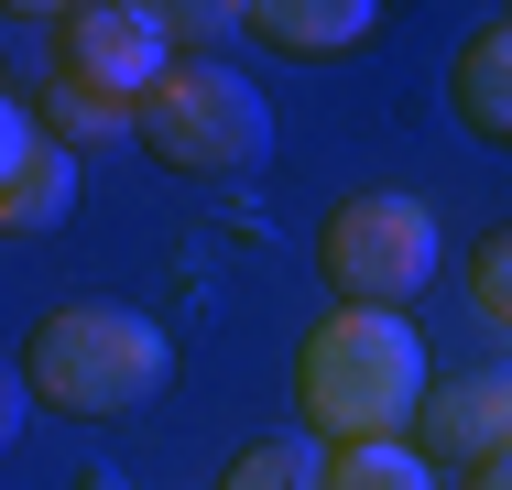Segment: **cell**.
Wrapping results in <instances>:
<instances>
[{"label":"cell","mask_w":512,"mask_h":490,"mask_svg":"<svg viewBox=\"0 0 512 490\" xmlns=\"http://www.w3.org/2000/svg\"><path fill=\"white\" fill-rule=\"evenodd\" d=\"M327 490H447V480H436V458L414 436H371V447H338L327 458Z\"/></svg>","instance_id":"10"},{"label":"cell","mask_w":512,"mask_h":490,"mask_svg":"<svg viewBox=\"0 0 512 490\" xmlns=\"http://www.w3.org/2000/svg\"><path fill=\"white\" fill-rule=\"evenodd\" d=\"M414 447L436 469H491L512 458V371H469V382H436L414 414Z\"/></svg>","instance_id":"7"},{"label":"cell","mask_w":512,"mask_h":490,"mask_svg":"<svg viewBox=\"0 0 512 490\" xmlns=\"http://www.w3.org/2000/svg\"><path fill=\"white\" fill-rule=\"evenodd\" d=\"M11 11H22V22H77L88 0H11Z\"/></svg>","instance_id":"15"},{"label":"cell","mask_w":512,"mask_h":490,"mask_svg":"<svg viewBox=\"0 0 512 490\" xmlns=\"http://www.w3.org/2000/svg\"><path fill=\"white\" fill-rule=\"evenodd\" d=\"M55 66H66V77H88V88H109V98H131V109H142V98H153V88H164V77H175V66H186V44H175L164 22H142L131 0H88V11L66 22V55H55Z\"/></svg>","instance_id":"5"},{"label":"cell","mask_w":512,"mask_h":490,"mask_svg":"<svg viewBox=\"0 0 512 490\" xmlns=\"http://www.w3.org/2000/svg\"><path fill=\"white\" fill-rule=\"evenodd\" d=\"M371 22H382V0H251V33L284 44V55H306V66L349 55Z\"/></svg>","instance_id":"8"},{"label":"cell","mask_w":512,"mask_h":490,"mask_svg":"<svg viewBox=\"0 0 512 490\" xmlns=\"http://www.w3.org/2000/svg\"><path fill=\"white\" fill-rule=\"evenodd\" d=\"M425 338L393 305H338L306 327V360H295V403L327 447H371V436H404L425 414Z\"/></svg>","instance_id":"1"},{"label":"cell","mask_w":512,"mask_h":490,"mask_svg":"<svg viewBox=\"0 0 512 490\" xmlns=\"http://www.w3.org/2000/svg\"><path fill=\"white\" fill-rule=\"evenodd\" d=\"M142 153L175 164V175H251L273 153V109H262V88L240 66L186 55L164 88L142 98Z\"/></svg>","instance_id":"3"},{"label":"cell","mask_w":512,"mask_h":490,"mask_svg":"<svg viewBox=\"0 0 512 490\" xmlns=\"http://www.w3.org/2000/svg\"><path fill=\"white\" fill-rule=\"evenodd\" d=\"M66 207H77V142L44 120V109H0V229L11 240H44V229H66Z\"/></svg>","instance_id":"6"},{"label":"cell","mask_w":512,"mask_h":490,"mask_svg":"<svg viewBox=\"0 0 512 490\" xmlns=\"http://www.w3.org/2000/svg\"><path fill=\"white\" fill-rule=\"evenodd\" d=\"M142 22H164L175 44H229L240 22H251V0H131Z\"/></svg>","instance_id":"13"},{"label":"cell","mask_w":512,"mask_h":490,"mask_svg":"<svg viewBox=\"0 0 512 490\" xmlns=\"http://www.w3.org/2000/svg\"><path fill=\"white\" fill-rule=\"evenodd\" d=\"M175 382V338L164 316L142 305H109V294H77V305H44L33 338H22V392L55 403V414H142L153 392Z\"/></svg>","instance_id":"2"},{"label":"cell","mask_w":512,"mask_h":490,"mask_svg":"<svg viewBox=\"0 0 512 490\" xmlns=\"http://www.w3.org/2000/svg\"><path fill=\"white\" fill-rule=\"evenodd\" d=\"M469 490H512V458H491V469H469Z\"/></svg>","instance_id":"16"},{"label":"cell","mask_w":512,"mask_h":490,"mask_svg":"<svg viewBox=\"0 0 512 490\" xmlns=\"http://www.w3.org/2000/svg\"><path fill=\"white\" fill-rule=\"evenodd\" d=\"M469 305H480L491 338H512V229H491V240L469 251Z\"/></svg>","instance_id":"14"},{"label":"cell","mask_w":512,"mask_h":490,"mask_svg":"<svg viewBox=\"0 0 512 490\" xmlns=\"http://www.w3.org/2000/svg\"><path fill=\"white\" fill-rule=\"evenodd\" d=\"M447 240H436V207L425 196H349L327 229H316V273L338 305H414L436 284Z\"/></svg>","instance_id":"4"},{"label":"cell","mask_w":512,"mask_h":490,"mask_svg":"<svg viewBox=\"0 0 512 490\" xmlns=\"http://www.w3.org/2000/svg\"><path fill=\"white\" fill-rule=\"evenodd\" d=\"M218 490H327V447L316 436H262L218 469Z\"/></svg>","instance_id":"12"},{"label":"cell","mask_w":512,"mask_h":490,"mask_svg":"<svg viewBox=\"0 0 512 490\" xmlns=\"http://www.w3.org/2000/svg\"><path fill=\"white\" fill-rule=\"evenodd\" d=\"M44 120H55L66 142H142V109L88 88V77H66V66H55V88H44Z\"/></svg>","instance_id":"11"},{"label":"cell","mask_w":512,"mask_h":490,"mask_svg":"<svg viewBox=\"0 0 512 490\" xmlns=\"http://www.w3.org/2000/svg\"><path fill=\"white\" fill-rule=\"evenodd\" d=\"M458 120L480 131V142H512V22H480L469 44H458Z\"/></svg>","instance_id":"9"}]
</instances>
